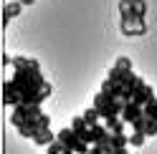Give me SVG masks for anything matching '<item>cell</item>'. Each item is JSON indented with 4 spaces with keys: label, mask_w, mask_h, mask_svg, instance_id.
Instances as JSON below:
<instances>
[{
    "label": "cell",
    "mask_w": 157,
    "mask_h": 154,
    "mask_svg": "<svg viewBox=\"0 0 157 154\" xmlns=\"http://www.w3.org/2000/svg\"><path fill=\"white\" fill-rule=\"evenodd\" d=\"M119 13H122V20L137 15V13H134V3H132V0H122V3H119Z\"/></svg>",
    "instance_id": "16"
},
{
    "label": "cell",
    "mask_w": 157,
    "mask_h": 154,
    "mask_svg": "<svg viewBox=\"0 0 157 154\" xmlns=\"http://www.w3.org/2000/svg\"><path fill=\"white\" fill-rule=\"evenodd\" d=\"M68 127H71V129L76 131V137L81 139V141L91 144V127H89V124H86V119H84V116H74Z\"/></svg>",
    "instance_id": "6"
},
{
    "label": "cell",
    "mask_w": 157,
    "mask_h": 154,
    "mask_svg": "<svg viewBox=\"0 0 157 154\" xmlns=\"http://www.w3.org/2000/svg\"><path fill=\"white\" fill-rule=\"evenodd\" d=\"M13 68L15 71H25V68H41L36 58H25V56H13Z\"/></svg>",
    "instance_id": "11"
},
{
    "label": "cell",
    "mask_w": 157,
    "mask_h": 154,
    "mask_svg": "<svg viewBox=\"0 0 157 154\" xmlns=\"http://www.w3.org/2000/svg\"><path fill=\"white\" fill-rule=\"evenodd\" d=\"M112 141V131L106 129V124H94L91 127V144H106Z\"/></svg>",
    "instance_id": "9"
},
{
    "label": "cell",
    "mask_w": 157,
    "mask_h": 154,
    "mask_svg": "<svg viewBox=\"0 0 157 154\" xmlns=\"http://www.w3.org/2000/svg\"><path fill=\"white\" fill-rule=\"evenodd\" d=\"M119 76H122V71L117 68V66H112V68L106 71V79H109V81H119Z\"/></svg>",
    "instance_id": "22"
},
{
    "label": "cell",
    "mask_w": 157,
    "mask_h": 154,
    "mask_svg": "<svg viewBox=\"0 0 157 154\" xmlns=\"http://www.w3.org/2000/svg\"><path fill=\"white\" fill-rule=\"evenodd\" d=\"M21 86H18L13 79H8V81H3V104L5 106H21Z\"/></svg>",
    "instance_id": "4"
},
{
    "label": "cell",
    "mask_w": 157,
    "mask_h": 154,
    "mask_svg": "<svg viewBox=\"0 0 157 154\" xmlns=\"http://www.w3.org/2000/svg\"><path fill=\"white\" fill-rule=\"evenodd\" d=\"M144 114H147V119L157 121V99H155L152 104H147V106H144Z\"/></svg>",
    "instance_id": "20"
},
{
    "label": "cell",
    "mask_w": 157,
    "mask_h": 154,
    "mask_svg": "<svg viewBox=\"0 0 157 154\" xmlns=\"http://www.w3.org/2000/svg\"><path fill=\"white\" fill-rule=\"evenodd\" d=\"M144 134H147V137H155V134H157V121H152V119H150V124H147Z\"/></svg>",
    "instance_id": "23"
},
{
    "label": "cell",
    "mask_w": 157,
    "mask_h": 154,
    "mask_svg": "<svg viewBox=\"0 0 157 154\" xmlns=\"http://www.w3.org/2000/svg\"><path fill=\"white\" fill-rule=\"evenodd\" d=\"M33 141L38 144V147H51V144L56 141V134H53L51 129H41V131L33 137Z\"/></svg>",
    "instance_id": "13"
},
{
    "label": "cell",
    "mask_w": 157,
    "mask_h": 154,
    "mask_svg": "<svg viewBox=\"0 0 157 154\" xmlns=\"http://www.w3.org/2000/svg\"><path fill=\"white\" fill-rule=\"evenodd\" d=\"M3 66H13V56H8V53H3Z\"/></svg>",
    "instance_id": "25"
},
{
    "label": "cell",
    "mask_w": 157,
    "mask_h": 154,
    "mask_svg": "<svg viewBox=\"0 0 157 154\" xmlns=\"http://www.w3.org/2000/svg\"><path fill=\"white\" fill-rule=\"evenodd\" d=\"M41 106H33V104H21V106H15L13 114H10V124L13 127H21V124L25 119H36V116H41Z\"/></svg>",
    "instance_id": "3"
},
{
    "label": "cell",
    "mask_w": 157,
    "mask_h": 154,
    "mask_svg": "<svg viewBox=\"0 0 157 154\" xmlns=\"http://www.w3.org/2000/svg\"><path fill=\"white\" fill-rule=\"evenodd\" d=\"M104 124H106V129H109L112 134H127V131H124V127H127V121H124L122 116H112V119H106Z\"/></svg>",
    "instance_id": "14"
},
{
    "label": "cell",
    "mask_w": 157,
    "mask_h": 154,
    "mask_svg": "<svg viewBox=\"0 0 157 154\" xmlns=\"http://www.w3.org/2000/svg\"><path fill=\"white\" fill-rule=\"evenodd\" d=\"M140 116H144V106H140V104H134V101H127V106L122 111V119L127 124H132V121H137Z\"/></svg>",
    "instance_id": "8"
},
{
    "label": "cell",
    "mask_w": 157,
    "mask_h": 154,
    "mask_svg": "<svg viewBox=\"0 0 157 154\" xmlns=\"http://www.w3.org/2000/svg\"><path fill=\"white\" fill-rule=\"evenodd\" d=\"M132 3H134V13L140 18H144L147 15V0H132Z\"/></svg>",
    "instance_id": "19"
},
{
    "label": "cell",
    "mask_w": 157,
    "mask_h": 154,
    "mask_svg": "<svg viewBox=\"0 0 157 154\" xmlns=\"http://www.w3.org/2000/svg\"><path fill=\"white\" fill-rule=\"evenodd\" d=\"M144 141H147V134H142V131L129 134V147H144Z\"/></svg>",
    "instance_id": "17"
},
{
    "label": "cell",
    "mask_w": 157,
    "mask_h": 154,
    "mask_svg": "<svg viewBox=\"0 0 157 154\" xmlns=\"http://www.w3.org/2000/svg\"><path fill=\"white\" fill-rule=\"evenodd\" d=\"M56 139L63 144L66 149H74L76 154H89V149H91V144H86V141H81L76 137V131L71 129V127H63L61 131L56 134Z\"/></svg>",
    "instance_id": "2"
},
{
    "label": "cell",
    "mask_w": 157,
    "mask_h": 154,
    "mask_svg": "<svg viewBox=\"0 0 157 154\" xmlns=\"http://www.w3.org/2000/svg\"><path fill=\"white\" fill-rule=\"evenodd\" d=\"M81 116L86 119V124H89V127H94V124H101V121H99V119H101V114L96 111L94 106H86V109H84V114H81Z\"/></svg>",
    "instance_id": "15"
},
{
    "label": "cell",
    "mask_w": 157,
    "mask_h": 154,
    "mask_svg": "<svg viewBox=\"0 0 157 154\" xmlns=\"http://www.w3.org/2000/svg\"><path fill=\"white\" fill-rule=\"evenodd\" d=\"M155 99H157L155 89H152L147 81H142V83H140V89L134 91V99H132V101H134V104H140V106H147V104H152Z\"/></svg>",
    "instance_id": "5"
},
{
    "label": "cell",
    "mask_w": 157,
    "mask_h": 154,
    "mask_svg": "<svg viewBox=\"0 0 157 154\" xmlns=\"http://www.w3.org/2000/svg\"><path fill=\"white\" fill-rule=\"evenodd\" d=\"M114 154H129V152H127V149H117Z\"/></svg>",
    "instance_id": "28"
},
{
    "label": "cell",
    "mask_w": 157,
    "mask_h": 154,
    "mask_svg": "<svg viewBox=\"0 0 157 154\" xmlns=\"http://www.w3.org/2000/svg\"><path fill=\"white\" fill-rule=\"evenodd\" d=\"M89 154H106L101 147H99V144H91V149H89Z\"/></svg>",
    "instance_id": "24"
},
{
    "label": "cell",
    "mask_w": 157,
    "mask_h": 154,
    "mask_svg": "<svg viewBox=\"0 0 157 154\" xmlns=\"http://www.w3.org/2000/svg\"><path fill=\"white\" fill-rule=\"evenodd\" d=\"M112 154H114V152H112Z\"/></svg>",
    "instance_id": "29"
},
{
    "label": "cell",
    "mask_w": 157,
    "mask_h": 154,
    "mask_svg": "<svg viewBox=\"0 0 157 154\" xmlns=\"http://www.w3.org/2000/svg\"><path fill=\"white\" fill-rule=\"evenodd\" d=\"M147 124H150V119H147V114H144V116H140L137 121H132L129 127H132V131H142V134H144V129H147Z\"/></svg>",
    "instance_id": "18"
},
{
    "label": "cell",
    "mask_w": 157,
    "mask_h": 154,
    "mask_svg": "<svg viewBox=\"0 0 157 154\" xmlns=\"http://www.w3.org/2000/svg\"><path fill=\"white\" fill-rule=\"evenodd\" d=\"M61 154H76V152H74V149H66V147H63V149H61Z\"/></svg>",
    "instance_id": "26"
},
{
    "label": "cell",
    "mask_w": 157,
    "mask_h": 154,
    "mask_svg": "<svg viewBox=\"0 0 157 154\" xmlns=\"http://www.w3.org/2000/svg\"><path fill=\"white\" fill-rule=\"evenodd\" d=\"M101 91H104L106 96H112V99H122V83H119V81H109V79H104Z\"/></svg>",
    "instance_id": "12"
},
{
    "label": "cell",
    "mask_w": 157,
    "mask_h": 154,
    "mask_svg": "<svg viewBox=\"0 0 157 154\" xmlns=\"http://www.w3.org/2000/svg\"><path fill=\"white\" fill-rule=\"evenodd\" d=\"M43 129V124H41V116H36V119H25L21 127H18V134L21 137H25V139H33L38 131Z\"/></svg>",
    "instance_id": "7"
},
{
    "label": "cell",
    "mask_w": 157,
    "mask_h": 154,
    "mask_svg": "<svg viewBox=\"0 0 157 154\" xmlns=\"http://www.w3.org/2000/svg\"><path fill=\"white\" fill-rule=\"evenodd\" d=\"M117 68H119V71H132V61L129 58H127V56H122V58H117Z\"/></svg>",
    "instance_id": "21"
},
{
    "label": "cell",
    "mask_w": 157,
    "mask_h": 154,
    "mask_svg": "<svg viewBox=\"0 0 157 154\" xmlns=\"http://www.w3.org/2000/svg\"><path fill=\"white\" fill-rule=\"evenodd\" d=\"M21 10H23V3H21V0H10V3H5V8H3V28L10 23L15 15H21Z\"/></svg>",
    "instance_id": "10"
},
{
    "label": "cell",
    "mask_w": 157,
    "mask_h": 154,
    "mask_svg": "<svg viewBox=\"0 0 157 154\" xmlns=\"http://www.w3.org/2000/svg\"><path fill=\"white\" fill-rule=\"evenodd\" d=\"M21 3H23V5H33L36 0H21Z\"/></svg>",
    "instance_id": "27"
},
{
    "label": "cell",
    "mask_w": 157,
    "mask_h": 154,
    "mask_svg": "<svg viewBox=\"0 0 157 154\" xmlns=\"http://www.w3.org/2000/svg\"><path fill=\"white\" fill-rule=\"evenodd\" d=\"M91 106L101 114V119L106 121V119H112V116H122V111H124V106L127 104L122 101V99H112V96H106L104 91H99L94 96V104Z\"/></svg>",
    "instance_id": "1"
}]
</instances>
